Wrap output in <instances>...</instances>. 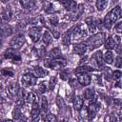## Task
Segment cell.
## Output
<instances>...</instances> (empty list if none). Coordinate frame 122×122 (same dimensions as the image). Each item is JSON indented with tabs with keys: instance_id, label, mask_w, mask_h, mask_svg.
I'll return each mask as SVG.
<instances>
[{
	"instance_id": "obj_1",
	"label": "cell",
	"mask_w": 122,
	"mask_h": 122,
	"mask_svg": "<svg viewBox=\"0 0 122 122\" xmlns=\"http://www.w3.org/2000/svg\"><path fill=\"white\" fill-rule=\"evenodd\" d=\"M119 16H121V8L119 6H116L109 13H107V15L104 19V22H103L105 28L110 30L112 28V26L117 21Z\"/></svg>"
},
{
	"instance_id": "obj_2",
	"label": "cell",
	"mask_w": 122,
	"mask_h": 122,
	"mask_svg": "<svg viewBox=\"0 0 122 122\" xmlns=\"http://www.w3.org/2000/svg\"><path fill=\"white\" fill-rule=\"evenodd\" d=\"M103 43H105V33H103V32H99V33L92 35L87 41V45L90 47L91 50L100 47Z\"/></svg>"
},
{
	"instance_id": "obj_3",
	"label": "cell",
	"mask_w": 122,
	"mask_h": 122,
	"mask_svg": "<svg viewBox=\"0 0 122 122\" xmlns=\"http://www.w3.org/2000/svg\"><path fill=\"white\" fill-rule=\"evenodd\" d=\"M66 65H67V61L64 58H60V57L45 62V66L50 69H52V70H61V69L65 68Z\"/></svg>"
},
{
	"instance_id": "obj_4",
	"label": "cell",
	"mask_w": 122,
	"mask_h": 122,
	"mask_svg": "<svg viewBox=\"0 0 122 122\" xmlns=\"http://www.w3.org/2000/svg\"><path fill=\"white\" fill-rule=\"evenodd\" d=\"M87 30L83 25H77L71 31V38L73 41H78L87 36Z\"/></svg>"
},
{
	"instance_id": "obj_5",
	"label": "cell",
	"mask_w": 122,
	"mask_h": 122,
	"mask_svg": "<svg viewBox=\"0 0 122 122\" xmlns=\"http://www.w3.org/2000/svg\"><path fill=\"white\" fill-rule=\"evenodd\" d=\"M120 41H121V38L118 35H112V36L109 37L104 43L106 50H112V49L116 48V46L120 44Z\"/></svg>"
},
{
	"instance_id": "obj_6",
	"label": "cell",
	"mask_w": 122,
	"mask_h": 122,
	"mask_svg": "<svg viewBox=\"0 0 122 122\" xmlns=\"http://www.w3.org/2000/svg\"><path fill=\"white\" fill-rule=\"evenodd\" d=\"M4 56L6 59H10L14 63L21 61V55L17 51H15V49H12V48L7 50L4 53Z\"/></svg>"
},
{
	"instance_id": "obj_7",
	"label": "cell",
	"mask_w": 122,
	"mask_h": 122,
	"mask_svg": "<svg viewBox=\"0 0 122 122\" xmlns=\"http://www.w3.org/2000/svg\"><path fill=\"white\" fill-rule=\"evenodd\" d=\"M36 77L37 76H34L31 73H26L22 76L21 82L25 87H30V86H33L36 84V80H37Z\"/></svg>"
},
{
	"instance_id": "obj_8",
	"label": "cell",
	"mask_w": 122,
	"mask_h": 122,
	"mask_svg": "<svg viewBox=\"0 0 122 122\" xmlns=\"http://www.w3.org/2000/svg\"><path fill=\"white\" fill-rule=\"evenodd\" d=\"M24 43H25V37H24V35L23 34H17V35H15L11 39L10 46H11L12 49L18 50V49H20L23 46Z\"/></svg>"
},
{
	"instance_id": "obj_9",
	"label": "cell",
	"mask_w": 122,
	"mask_h": 122,
	"mask_svg": "<svg viewBox=\"0 0 122 122\" xmlns=\"http://www.w3.org/2000/svg\"><path fill=\"white\" fill-rule=\"evenodd\" d=\"M60 4H62L63 7L69 11H75L77 10V4L73 0H61Z\"/></svg>"
},
{
	"instance_id": "obj_10",
	"label": "cell",
	"mask_w": 122,
	"mask_h": 122,
	"mask_svg": "<svg viewBox=\"0 0 122 122\" xmlns=\"http://www.w3.org/2000/svg\"><path fill=\"white\" fill-rule=\"evenodd\" d=\"M41 34H42L41 29L36 28V27L31 28V29L30 30V31H29V35H30V39H31L33 42H37V41L40 39Z\"/></svg>"
},
{
	"instance_id": "obj_11",
	"label": "cell",
	"mask_w": 122,
	"mask_h": 122,
	"mask_svg": "<svg viewBox=\"0 0 122 122\" xmlns=\"http://www.w3.org/2000/svg\"><path fill=\"white\" fill-rule=\"evenodd\" d=\"M77 80H78V82H79L81 85H83V86H88V85H90L91 82H92L91 76H90L88 73H86V72H80V73H78Z\"/></svg>"
},
{
	"instance_id": "obj_12",
	"label": "cell",
	"mask_w": 122,
	"mask_h": 122,
	"mask_svg": "<svg viewBox=\"0 0 122 122\" xmlns=\"http://www.w3.org/2000/svg\"><path fill=\"white\" fill-rule=\"evenodd\" d=\"M99 109H100V104L99 103H97L95 101H92V102L91 101V103H90V105L88 107V112H89L90 117L92 118L97 113V112L99 111Z\"/></svg>"
},
{
	"instance_id": "obj_13",
	"label": "cell",
	"mask_w": 122,
	"mask_h": 122,
	"mask_svg": "<svg viewBox=\"0 0 122 122\" xmlns=\"http://www.w3.org/2000/svg\"><path fill=\"white\" fill-rule=\"evenodd\" d=\"M19 92V88H18V84L17 83H10L8 87H7V93L10 96V97H14Z\"/></svg>"
},
{
	"instance_id": "obj_14",
	"label": "cell",
	"mask_w": 122,
	"mask_h": 122,
	"mask_svg": "<svg viewBox=\"0 0 122 122\" xmlns=\"http://www.w3.org/2000/svg\"><path fill=\"white\" fill-rule=\"evenodd\" d=\"M30 114H31V119L33 121L37 120L39 118V115H40V109L38 107V103L36 101L33 102L32 104V107H31V111H30Z\"/></svg>"
},
{
	"instance_id": "obj_15",
	"label": "cell",
	"mask_w": 122,
	"mask_h": 122,
	"mask_svg": "<svg viewBox=\"0 0 122 122\" xmlns=\"http://www.w3.org/2000/svg\"><path fill=\"white\" fill-rule=\"evenodd\" d=\"M93 59L95 60V64H96V67L97 68H102L104 66L105 59H104L101 51H96L94 53V55H93Z\"/></svg>"
},
{
	"instance_id": "obj_16",
	"label": "cell",
	"mask_w": 122,
	"mask_h": 122,
	"mask_svg": "<svg viewBox=\"0 0 122 122\" xmlns=\"http://www.w3.org/2000/svg\"><path fill=\"white\" fill-rule=\"evenodd\" d=\"M87 51V45L86 44H77L73 46V51L79 55H82Z\"/></svg>"
},
{
	"instance_id": "obj_17",
	"label": "cell",
	"mask_w": 122,
	"mask_h": 122,
	"mask_svg": "<svg viewBox=\"0 0 122 122\" xmlns=\"http://www.w3.org/2000/svg\"><path fill=\"white\" fill-rule=\"evenodd\" d=\"M85 22H86V24H87V26L89 28V30L91 32H94L96 30V23H95V21H94L93 18L88 17V18H86Z\"/></svg>"
},
{
	"instance_id": "obj_18",
	"label": "cell",
	"mask_w": 122,
	"mask_h": 122,
	"mask_svg": "<svg viewBox=\"0 0 122 122\" xmlns=\"http://www.w3.org/2000/svg\"><path fill=\"white\" fill-rule=\"evenodd\" d=\"M83 105H84L83 99L80 96H76L74 98V100H73V107H74V109L77 110V111H80L82 109Z\"/></svg>"
},
{
	"instance_id": "obj_19",
	"label": "cell",
	"mask_w": 122,
	"mask_h": 122,
	"mask_svg": "<svg viewBox=\"0 0 122 122\" xmlns=\"http://www.w3.org/2000/svg\"><path fill=\"white\" fill-rule=\"evenodd\" d=\"M108 4H109V0H96V3H95L96 9L100 11L104 10L107 8Z\"/></svg>"
},
{
	"instance_id": "obj_20",
	"label": "cell",
	"mask_w": 122,
	"mask_h": 122,
	"mask_svg": "<svg viewBox=\"0 0 122 122\" xmlns=\"http://www.w3.org/2000/svg\"><path fill=\"white\" fill-rule=\"evenodd\" d=\"M10 18H11V10L10 7H7L2 10V19L5 21H9Z\"/></svg>"
},
{
	"instance_id": "obj_21",
	"label": "cell",
	"mask_w": 122,
	"mask_h": 122,
	"mask_svg": "<svg viewBox=\"0 0 122 122\" xmlns=\"http://www.w3.org/2000/svg\"><path fill=\"white\" fill-rule=\"evenodd\" d=\"M34 71L37 77H45L48 74V71H46L45 69H43L42 67H35L34 68Z\"/></svg>"
},
{
	"instance_id": "obj_22",
	"label": "cell",
	"mask_w": 122,
	"mask_h": 122,
	"mask_svg": "<svg viewBox=\"0 0 122 122\" xmlns=\"http://www.w3.org/2000/svg\"><path fill=\"white\" fill-rule=\"evenodd\" d=\"M1 33H2V36H9V35H10L12 33V30L8 25H2Z\"/></svg>"
},
{
	"instance_id": "obj_23",
	"label": "cell",
	"mask_w": 122,
	"mask_h": 122,
	"mask_svg": "<svg viewBox=\"0 0 122 122\" xmlns=\"http://www.w3.org/2000/svg\"><path fill=\"white\" fill-rule=\"evenodd\" d=\"M48 111V102H47V99L45 97H42L41 99V112H42V116H43V119L46 118L45 116V113L47 112Z\"/></svg>"
},
{
	"instance_id": "obj_24",
	"label": "cell",
	"mask_w": 122,
	"mask_h": 122,
	"mask_svg": "<svg viewBox=\"0 0 122 122\" xmlns=\"http://www.w3.org/2000/svg\"><path fill=\"white\" fill-rule=\"evenodd\" d=\"M20 3L24 9H31L34 6V0H20Z\"/></svg>"
},
{
	"instance_id": "obj_25",
	"label": "cell",
	"mask_w": 122,
	"mask_h": 122,
	"mask_svg": "<svg viewBox=\"0 0 122 122\" xmlns=\"http://www.w3.org/2000/svg\"><path fill=\"white\" fill-rule=\"evenodd\" d=\"M60 54H61V51L58 49V48H54L52 49L50 52H49V56L52 59L54 58H59L60 57Z\"/></svg>"
},
{
	"instance_id": "obj_26",
	"label": "cell",
	"mask_w": 122,
	"mask_h": 122,
	"mask_svg": "<svg viewBox=\"0 0 122 122\" xmlns=\"http://www.w3.org/2000/svg\"><path fill=\"white\" fill-rule=\"evenodd\" d=\"M104 59H105V62H106V63L112 64V61H113V53H112L111 51H107L104 53Z\"/></svg>"
},
{
	"instance_id": "obj_27",
	"label": "cell",
	"mask_w": 122,
	"mask_h": 122,
	"mask_svg": "<svg viewBox=\"0 0 122 122\" xmlns=\"http://www.w3.org/2000/svg\"><path fill=\"white\" fill-rule=\"evenodd\" d=\"M21 114H22L21 109H20V107L17 105V106L14 108L13 112H12V117H13V119H15V120H18V119L21 117Z\"/></svg>"
},
{
	"instance_id": "obj_28",
	"label": "cell",
	"mask_w": 122,
	"mask_h": 122,
	"mask_svg": "<svg viewBox=\"0 0 122 122\" xmlns=\"http://www.w3.org/2000/svg\"><path fill=\"white\" fill-rule=\"evenodd\" d=\"M94 96V91L93 89H87L85 92H84V97L88 100H91L92 97Z\"/></svg>"
},
{
	"instance_id": "obj_29",
	"label": "cell",
	"mask_w": 122,
	"mask_h": 122,
	"mask_svg": "<svg viewBox=\"0 0 122 122\" xmlns=\"http://www.w3.org/2000/svg\"><path fill=\"white\" fill-rule=\"evenodd\" d=\"M43 41H44V43L46 45H49L52 41V38H51V36L49 31H45L44 32V34H43Z\"/></svg>"
},
{
	"instance_id": "obj_30",
	"label": "cell",
	"mask_w": 122,
	"mask_h": 122,
	"mask_svg": "<svg viewBox=\"0 0 122 122\" xmlns=\"http://www.w3.org/2000/svg\"><path fill=\"white\" fill-rule=\"evenodd\" d=\"M35 101V95L32 92H29L26 95V102L28 104H33V102Z\"/></svg>"
},
{
	"instance_id": "obj_31",
	"label": "cell",
	"mask_w": 122,
	"mask_h": 122,
	"mask_svg": "<svg viewBox=\"0 0 122 122\" xmlns=\"http://www.w3.org/2000/svg\"><path fill=\"white\" fill-rule=\"evenodd\" d=\"M92 71V68L89 67V66H82V67H79L75 70V71L77 73H80V72H86V71Z\"/></svg>"
},
{
	"instance_id": "obj_32",
	"label": "cell",
	"mask_w": 122,
	"mask_h": 122,
	"mask_svg": "<svg viewBox=\"0 0 122 122\" xmlns=\"http://www.w3.org/2000/svg\"><path fill=\"white\" fill-rule=\"evenodd\" d=\"M103 73H104V76H105V78L107 80H111L112 78V71H111L110 68H105Z\"/></svg>"
},
{
	"instance_id": "obj_33",
	"label": "cell",
	"mask_w": 122,
	"mask_h": 122,
	"mask_svg": "<svg viewBox=\"0 0 122 122\" xmlns=\"http://www.w3.org/2000/svg\"><path fill=\"white\" fill-rule=\"evenodd\" d=\"M1 73L4 76H13V74H14L13 71H11L10 69H3L1 71Z\"/></svg>"
},
{
	"instance_id": "obj_34",
	"label": "cell",
	"mask_w": 122,
	"mask_h": 122,
	"mask_svg": "<svg viewBox=\"0 0 122 122\" xmlns=\"http://www.w3.org/2000/svg\"><path fill=\"white\" fill-rule=\"evenodd\" d=\"M71 34L69 33V32H67L65 35H64V38H63V44L65 45V46H68L69 44H70V42H71Z\"/></svg>"
},
{
	"instance_id": "obj_35",
	"label": "cell",
	"mask_w": 122,
	"mask_h": 122,
	"mask_svg": "<svg viewBox=\"0 0 122 122\" xmlns=\"http://www.w3.org/2000/svg\"><path fill=\"white\" fill-rule=\"evenodd\" d=\"M47 90V85L45 82H41L39 85H38V91L40 93H44Z\"/></svg>"
},
{
	"instance_id": "obj_36",
	"label": "cell",
	"mask_w": 122,
	"mask_h": 122,
	"mask_svg": "<svg viewBox=\"0 0 122 122\" xmlns=\"http://www.w3.org/2000/svg\"><path fill=\"white\" fill-rule=\"evenodd\" d=\"M121 76H122V71H114L112 72V78H113L114 80L119 79Z\"/></svg>"
},
{
	"instance_id": "obj_37",
	"label": "cell",
	"mask_w": 122,
	"mask_h": 122,
	"mask_svg": "<svg viewBox=\"0 0 122 122\" xmlns=\"http://www.w3.org/2000/svg\"><path fill=\"white\" fill-rule=\"evenodd\" d=\"M114 66H115L116 68H120V67H122V57L117 56V57L115 58V61H114Z\"/></svg>"
},
{
	"instance_id": "obj_38",
	"label": "cell",
	"mask_w": 122,
	"mask_h": 122,
	"mask_svg": "<svg viewBox=\"0 0 122 122\" xmlns=\"http://www.w3.org/2000/svg\"><path fill=\"white\" fill-rule=\"evenodd\" d=\"M45 120H47V121H51V122H55V121L57 120V118H56L55 115H53V114H49V115L46 116Z\"/></svg>"
},
{
	"instance_id": "obj_39",
	"label": "cell",
	"mask_w": 122,
	"mask_h": 122,
	"mask_svg": "<svg viewBox=\"0 0 122 122\" xmlns=\"http://www.w3.org/2000/svg\"><path fill=\"white\" fill-rule=\"evenodd\" d=\"M114 30H115L117 32H122V21L119 22V23H117V24L115 25Z\"/></svg>"
},
{
	"instance_id": "obj_40",
	"label": "cell",
	"mask_w": 122,
	"mask_h": 122,
	"mask_svg": "<svg viewBox=\"0 0 122 122\" xmlns=\"http://www.w3.org/2000/svg\"><path fill=\"white\" fill-rule=\"evenodd\" d=\"M49 20H50V22H51L52 25H54V26H56V25H57V23H58V19H57V17H56V16L50 17V18H49Z\"/></svg>"
},
{
	"instance_id": "obj_41",
	"label": "cell",
	"mask_w": 122,
	"mask_h": 122,
	"mask_svg": "<svg viewBox=\"0 0 122 122\" xmlns=\"http://www.w3.org/2000/svg\"><path fill=\"white\" fill-rule=\"evenodd\" d=\"M88 115H89L88 108H85L84 112H83V111H81V112H80V116H81V117H86V116H88Z\"/></svg>"
},
{
	"instance_id": "obj_42",
	"label": "cell",
	"mask_w": 122,
	"mask_h": 122,
	"mask_svg": "<svg viewBox=\"0 0 122 122\" xmlns=\"http://www.w3.org/2000/svg\"><path fill=\"white\" fill-rule=\"evenodd\" d=\"M115 51H116L118 54H122V45H121V44H119V45L116 46Z\"/></svg>"
},
{
	"instance_id": "obj_43",
	"label": "cell",
	"mask_w": 122,
	"mask_h": 122,
	"mask_svg": "<svg viewBox=\"0 0 122 122\" xmlns=\"http://www.w3.org/2000/svg\"><path fill=\"white\" fill-rule=\"evenodd\" d=\"M54 84H55V78H51V84H50V89L52 90V88L54 87Z\"/></svg>"
},
{
	"instance_id": "obj_44",
	"label": "cell",
	"mask_w": 122,
	"mask_h": 122,
	"mask_svg": "<svg viewBox=\"0 0 122 122\" xmlns=\"http://www.w3.org/2000/svg\"><path fill=\"white\" fill-rule=\"evenodd\" d=\"M1 1H2V2H3V3H6V2H7V1H8V0H1Z\"/></svg>"
},
{
	"instance_id": "obj_45",
	"label": "cell",
	"mask_w": 122,
	"mask_h": 122,
	"mask_svg": "<svg viewBox=\"0 0 122 122\" xmlns=\"http://www.w3.org/2000/svg\"><path fill=\"white\" fill-rule=\"evenodd\" d=\"M117 1H118V0H112V2H113V3H114V2H117Z\"/></svg>"
},
{
	"instance_id": "obj_46",
	"label": "cell",
	"mask_w": 122,
	"mask_h": 122,
	"mask_svg": "<svg viewBox=\"0 0 122 122\" xmlns=\"http://www.w3.org/2000/svg\"><path fill=\"white\" fill-rule=\"evenodd\" d=\"M121 111H122V105H121Z\"/></svg>"
},
{
	"instance_id": "obj_47",
	"label": "cell",
	"mask_w": 122,
	"mask_h": 122,
	"mask_svg": "<svg viewBox=\"0 0 122 122\" xmlns=\"http://www.w3.org/2000/svg\"><path fill=\"white\" fill-rule=\"evenodd\" d=\"M121 16H122V10H121Z\"/></svg>"
}]
</instances>
